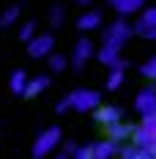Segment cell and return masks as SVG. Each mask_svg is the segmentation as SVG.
<instances>
[{
	"label": "cell",
	"mask_w": 156,
	"mask_h": 159,
	"mask_svg": "<svg viewBox=\"0 0 156 159\" xmlns=\"http://www.w3.org/2000/svg\"><path fill=\"white\" fill-rule=\"evenodd\" d=\"M63 99H66L69 110H74V112H96L104 104L101 102V93L93 91V88H74V91H69Z\"/></svg>",
	"instance_id": "cell-1"
},
{
	"label": "cell",
	"mask_w": 156,
	"mask_h": 159,
	"mask_svg": "<svg viewBox=\"0 0 156 159\" xmlns=\"http://www.w3.org/2000/svg\"><path fill=\"white\" fill-rule=\"evenodd\" d=\"M63 145V132L60 126H47L38 132V137L33 140V159H49L55 157V151Z\"/></svg>",
	"instance_id": "cell-2"
},
{
	"label": "cell",
	"mask_w": 156,
	"mask_h": 159,
	"mask_svg": "<svg viewBox=\"0 0 156 159\" xmlns=\"http://www.w3.org/2000/svg\"><path fill=\"white\" fill-rule=\"evenodd\" d=\"M131 36H134V25L118 16V19H112L109 25H104V33H101V44L123 49V47H126V41H129Z\"/></svg>",
	"instance_id": "cell-3"
},
{
	"label": "cell",
	"mask_w": 156,
	"mask_h": 159,
	"mask_svg": "<svg viewBox=\"0 0 156 159\" xmlns=\"http://www.w3.org/2000/svg\"><path fill=\"white\" fill-rule=\"evenodd\" d=\"M131 143L137 145V148H145V151L151 154V159H156V115L142 118L140 124L134 126Z\"/></svg>",
	"instance_id": "cell-4"
},
{
	"label": "cell",
	"mask_w": 156,
	"mask_h": 159,
	"mask_svg": "<svg viewBox=\"0 0 156 159\" xmlns=\"http://www.w3.org/2000/svg\"><path fill=\"white\" fill-rule=\"evenodd\" d=\"M96 49H99V47H96L88 36L77 39V44H74L71 55H69V66H71V69H77V71H79V69H85V66L96 58Z\"/></svg>",
	"instance_id": "cell-5"
},
{
	"label": "cell",
	"mask_w": 156,
	"mask_h": 159,
	"mask_svg": "<svg viewBox=\"0 0 156 159\" xmlns=\"http://www.w3.org/2000/svg\"><path fill=\"white\" fill-rule=\"evenodd\" d=\"M134 36L145 41H156V6H145L142 14L134 19Z\"/></svg>",
	"instance_id": "cell-6"
},
{
	"label": "cell",
	"mask_w": 156,
	"mask_h": 159,
	"mask_svg": "<svg viewBox=\"0 0 156 159\" xmlns=\"http://www.w3.org/2000/svg\"><path fill=\"white\" fill-rule=\"evenodd\" d=\"M134 112L140 115V118H151L156 115V85H145L140 88L137 93H134Z\"/></svg>",
	"instance_id": "cell-7"
},
{
	"label": "cell",
	"mask_w": 156,
	"mask_h": 159,
	"mask_svg": "<svg viewBox=\"0 0 156 159\" xmlns=\"http://www.w3.org/2000/svg\"><path fill=\"white\" fill-rule=\"evenodd\" d=\"M93 118H96L99 126L109 129V126H115V124H121V121H126V112H123L121 104H109V102H104V104L93 112Z\"/></svg>",
	"instance_id": "cell-8"
},
{
	"label": "cell",
	"mask_w": 156,
	"mask_h": 159,
	"mask_svg": "<svg viewBox=\"0 0 156 159\" xmlns=\"http://www.w3.org/2000/svg\"><path fill=\"white\" fill-rule=\"evenodd\" d=\"M25 47H28V55H30V58H49L52 52H58V49H55V33L52 30L38 33L30 44H25Z\"/></svg>",
	"instance_id": "cell-9"
},
{
	"label": "cell",
	"mask_w": 156,
	"mask_h": 159,
	"mask_svg": "<svg viewBox=\"0 0 156 159\" xmlns=\"http://www.w3.org/2000/svg\"><path fill=\"white\" fill-rule=\"evenodd\" d=\"M96 61L107 69H126V58L121 55L118 47H107V44H99L96 49Z\"/></svg>",
	"instance_id": "cell-10"
},
{
	"label": "cell",
	"mask_w": 156,
	"mask_h": 159,
	"mask_svg": "<svg viewBox=\"0 0 156 159\" xmlns=\"http://www.w3.org/2000/svg\"><path fill=\"white\" fill-rule=\"evenodd\" d=\"M77 28L79 33H96L104 28V14L99 8H85L82 14L77 16Z\"/></svg>",
	"instance_id": "cell-11"
},
{
	"label": "cell",
	"mask_w": 156,
	"mask_h": 159,
	"mask_svg": "<svg viewBox=\"0 0 156 159\" xmlns=\"http://www.w3.org/2000/svg\"><path fill=\"white\" fill-rule=\"evenodd\" d=\"M107 6L121 19H126V16H140L142 8L148 6V0H107Z\"/></svg>",
	"instance_id": "cell-12"
},
{
	"label": "cell",
	"mask_w": 156,
	"mask_h": 159,
	"mask_svg": "<svg viewBox=\"0 0 156 159\" xmlns=\"http://www.w3.org/2000/svg\"><path fill=\"white\" fill-rule=\"evenodd\" d=\"M91 148H93V157L96 159H118V154H121V145L112 143V140H107V137L91 143Z\"/></svg>",
	"instance_id": "cell-13"
},
{
	"label": "cell",
	"mask_w": 156,
	"mask_h": 159,
	"mask_svg": "<svg viewBox=\"0 0 156 159\" xmlns=\"http://www.w3.org/2000/svg\"><path fill=\"white\" fill-rule=\"evenodd\" d=\"M131 134H134V126L131 124H126V121H121V124H115V126L107 129V140H112V143H131Z\"/></svg>",
	"instance_id": "cell-14"
},
{
	"label": "cell",
	"mask_w": 156,
	"mask_h": 159,
	"mask_svg": "<svg viewBox=\"0 0 156 159\" xmlns=\"http://www.w3.org/2000/svg\"><path fill=\"white\" fill-rule=\"evenodd\" d=\"M28 82H30V74H28V71H22V69H16V71H11V77H8V88H11V93L25 96Z\"/></svg>",
	"instance_id": "cell-15"
},
{
	"label": "cell",
	"mask_w": 156,
	"mask_h": 159,
	"mask_svg": "<svg viewBox=\"0 0 156 159\" xmlns=\"http://www.w3.org/2000/svg\"><path fill=\"white\" fill-rule=\"evenodd\" d=\"M47 88H49V77H47V74H33L30 82H28V91H25V96H28V99H33V96L44 93Z\"/></svg>",
	"instance_id": "cell-16"
},
{
	"label": "cell",
	"mask_w": 156,
	"mask_h": 159,
	"mask_svg": "<svg viewBox=\"0 0 156 159\" xmlns=\"http://www.w3.org/2000/svg\"><path fill=\"white\" fill-rule=\"evenodd\" d=\"M19 41H25V44H30L33 39L38 36V25H36V19H25V22H19Z\"/></svg>",
	"instance_id": "cell-17"
},
{
	"label": "cell",
	"mask_w": 156,
	"mask_h": 159,
	"mask_svg": "<svg viewBox=\"0 0 156 159\" xmlns=\"http://www.w3.org/2000/svg\"><path fill=\"white\" fill-rule=\"evenodd\" d=\"M118 159H151V154H148L145 148H137L134 143H126V145H121Z\"/></svg>",
	"instance_id": "cell-18"
},
{
	"label": "cell",
	"mask_w": 156,
	"mask_h": 159,
	"mask_svg": "<svg viewBox=\"0 0 156 159\" xmlns=\"http://www.w3.org/2000/svg\"><path fill=\"white\" fill-rule=\"evenodd\" d=\"M126 82V69H109L107 74V91H121Z\"/></svg>",
	"instance_id": "cell-19"
},
{
	"label": "cell",
	"mask_w": 156,
	"mask_h": 159,
	"mask_svg": "<svg viewBox=\"0 0 156 159\" xmlns=\"http://www.w3.org/2000/svg\"><path fill=\"white\" fill-rule=\"evenodd\" d=\"M19 16H22V8L19 6H8L0 11V19H3V28H11V25H19Z\"/></svg>",
	"instance_id": "cell-20"
},
{
	"label": "cell",
	"mask_w": 156,
	"mask_h": 159,
	"mask_svg": "<svg viewBox=\"0 0 156 159\" xmlns=\"http://www.w3.org/2000/svg\"><path fill=\"white\" fill-rule=\"evenodd\" d=\"M47 66H49V71L60 74V71H66V69H69V58H66V55H60V52H52V55L47 58Z\"/></svg>",
	"instance_id": "cell-21"
},
{
	"label": "cell",
	"mask_w": 156,
	"mask_h": 159,
	"mask_svg": "<svg viewBox=\"0 0 156 159\" xmlns=\"http://www.w3.org/2000/svg\"><path fill=\"white\" fill-rule=\"evenodd\" d=\"M140 74H142L145 80H151V82L156 85V52L148 58V61H145V63H140Z\"/></svg>",
	"instance_id": "cell-22"
},
{
	"label": "cell",
	"mask_w": 156,
	"mask_h": 159,
	"mask_svg": "<svg viewBox=\"0 0 156 159\" xmlns=\"http://www.w3.org/2000/svg\"><path fill=\"white\" fill-rule=\"evenodd\" d=\"M47 19H49L52 28H60L63 22H66V8H63V6H52L49 14H47Z\"/></svg>",
	"instance_id": "cell-23"
},
{
	"label": "cell",
	"mask_w": 156,
	"mask_h": 159,
	"mask_svg": "<svg viewBox=\"0 0 156 159\" xmlns=\"http://www.w3.org/2000/svg\"><path fill=\"white\" fill-rule=\"evenodd\" d=\"M69 159H96V157H93V148H91V145H77V151Z\"/></svg>",
	"instance_id": "cell-24"
},
{
	"label": "cell",
	"mask_w": 156,
	"mask_h": 159,
	"mask_svg": "<svg viewBox=\"0 0 156 159\" xmlns=\"http://www.w3.org/2000/svg\"><path fill=\"white\" fill-rule=\"evenodd\" d=\"M63 154H66V157H71V154H74V151H77V143H74V140H63Z\"/></svg>",
	"instance_id": "cell-25"
},
{
	"label": "cell",
	"mask_w": 156,
	"mask_h": 159,
	"mask_svg": "<svg viewBox=\"0 0 156 159\" xmlns=\"http://www.w3.org/2000/svg\"><path fill=\"white\" fill-rule=\"evenodd\" d=\"M79 8H93V0H77Z\"/></svg>",
	"instance_id": "cell-26"
},
{
	"label": "cell",
	"mask_w": 156,
	"mask_h": 159,
	"mask_svg": "<svg viewBox=\"0 0 156 159\" xmlns=\"http://www.w3.org/2000/svg\"><path fill=\"white\" fill-rule=\"evenodd\" d=\"M58 112H69V104H66V99H60V102H58Z\"/></svg>",
	"instance_id": "cell-27"
},
{
	"label": "cell",
	"mask_w": 156,
	"mask_h": 159,
	"mask_svg": "<svg viewBox=\"0 0 156 159\" xmlns=\"http://www.w3.org/2000/svg\"><path fill=\"white\" fill-rule=\"evenodd\" d=\"M49 159H69L66 154H55V157H49Z\"/></svg>",
	"instance_id": "cell-28"
},
{
	"label": "cell",
	"mask_w": 156,
	"mask_h": 159,
	"mask_svg": "<svg viewBox=\"0 0 156 159\" xmlns=\"http://www.w3.org/2000/svg\"><path fill=\"white\" fill-rule=\"evenodd\" d=\"M3 30H6V28H3V19H0V33H3Z\"/></svg>",
	"instance_id": "cell-29"
}]
</instances>
